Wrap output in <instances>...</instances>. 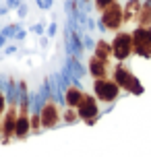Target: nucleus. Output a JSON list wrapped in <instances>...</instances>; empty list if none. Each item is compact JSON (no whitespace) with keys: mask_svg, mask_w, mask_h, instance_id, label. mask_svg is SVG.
Here are the masks:
<instances>
[{"mask_svg":"<svg viewBox=\"0 0 151 157\" xmlns=\"http://www.w3.org/2000/svg\"><path fill=\"white\" fill-rule=\"evenodd\" d=\"M112 78H114V83L120 87V91H128V93H133V95H143V91H145L143 83H141V81H139L133 72L128 71L122 62L114 68Z\"/></svg>","mask_w":151,"mask_h":157,"instance_id":"nucleus-1","label":"nucleus"},{"mask_svg":"<svg viewBox=\"0 0 151 157\" xmlns=\"http://www.w3.org/2000/svg\"><path fill=\"white\" fill-rule=\"evenodd\" d=\"M37 112H40L41 128H46V130H48V128H56V126L62 122V108L56 103V99L52 95L46 97V101L37 108Z\"/></svg>","mask_w":151,"mask_h":157,"instance_id":"nucleus-2","label":"nucleus"},{"mask_svg":"<svg viewBox=\"0 0 151 157\" xmlns=\"http://www.w3.org/2000/svg\"><path fill=\"white\" fill-rule=\"evenodd\" d=\"M133 54L151 58V25H137L133 29Z\"/></svg>","mask_w":151,"mask_h":157,"instance_id":"nucleus-3","label":"nucleus"},{"mask_svg":"<svg viewBox=\"0 0 151 157\" xmlns=\"http://www.w3.org/2000/svg\"><path fill=\"white\" fill-rule=\"evenodd\" d=\"M93 95L97 101L103 103H112L118 99L120 95V87L114 83V78H93Z\"/></svg>","mask_w":151,"mask_h":157,"instance_id":"nucleus-4","label":"nucleus"},{"mask_svg":"<svg viewBox=\"0 0 151 157\" xmlns=\"http://www.w3.org/2000/svg\"><path fill=\"white\" fill-rule=\"evenodd\" d=\"M110 46H112V56L118 62H124L126 58L133 56V35L126 31H116Z\"/></svg>","mask_w":151,"mask_h":157,"instance_id":"nucleus-5","label":"nucleus"},{"mask_svg":"<svg viewBox=\"0 0 151 157\" xmlns=\"http://www.w3.org/2000/svg\"><path fill=\"white\" fill-rule=\"evenodd\" d=\"M75 110H77V114H79V120H83L85 124L91 126V124H95L97 116H99V103H97L95 95L85 93Z\"/></svg>","mask_w":151,"mask_h":157,"instance_id":"nucleus-6","label":"nucleus"},{"mask_svg":"<svg viewBox=\"0 0 151 157\" xmlns=\"http://www.w3.org/2000/svg\"><path fill=\"white\" fill-rule=\"evenodd\" d=\"M124 23V10H122V4L114 2L112 6H108L106 10H102V19H99V25L102 29H108V31H118Z\"/></svg>","mask_w":151,"mask_h":157,"instance_id":"nucleus-7","label":"nucleus"},{"mask_svg":"<svg viewBox=\"0 0 151 157\" xmlns=\"http://www.w3.org/2000/svg\"><path fill=\"white\" fill-rule=\"evenodd\" d=\"M83 95H85V91H83L79 85L71 83V85L62 91V101H64V105H66V108H77V105H79V101L83 99Z\"/></svg>","mask_w":151,"mask_h":157,"instance_id":"nucleus-8","label":"nucleus"},{"mask_svg":"<svg viewBox=\"0 0 151 157\" xmlns=\"http://www.w3.org/2000/svg\"><path fill=\"white\" fill-rule=\"evenodd\" d=\"M87 71L93 78H106L110 75V68H108V62L106 60H99L95 56H91L87 62Z\"/></svg>","mask_w":151,"mask_h":157,"instance_id":"nucleus-9","label":"nucleus"},{"mask_svg":"<svg viewBox=\"0 0 151 157\" xmlns=\"http://www.w3.org/2000/svg\"><path fill=\"white\" fill-rule=\"evenodd\" d=\"M93 56L95 58H99V60H110V56H112V46H110V41H106V39H97V44L95 48H93Z\"/></svg>","mask_w":151,"mask_h":157,"instance_id":"nucleus-10","label":"nucleus"},{"mask_svg":"<svg viewBox=\"0 0 151 157\" xmlns=\"http://www.w3.org/2000/svg\"><path fill=\"white\" fill-rule=\"evenodd\" d=\"M141 6H143V2H141V0H128L126 4L122 6V10H124V21H128V19H133V17L139 15Z\"/></svg>","mask_w":151,"mask_h":157,"instance_id":"nucleus-11","label":"nucleus"},{"mask_svg":"<svg viewBox=\"0 0 151 157\" xmlns=\"http://www.w3.org/2000/svg\"><path fill=\"white\" fill-rule=\"evenodd\" d=\"M137 23L139 25H151V0L143 2V6L137 15Z\"/></svg>","mask_w":151,"mask_h":157,"instance_id":"nucleus-12","label":"nucleus"},{"mask_svg":"<svg viewBox=\"0 0 151 157\" xmlns=\"http://www.w3.org/2000/svg\"><path fill=\"white\" fill-rule=\"evenodd\" d=\"M77 120H79V114H77L75 108H64V112H62V122L64 124H75Z\"/></svg>","mask_w":151,"mask_h":157,"instance_id":"nucleus-13","label":"nucleus"},{"mask_svg":"<svg viewBox=\"0 0 151 157\" xmlns=\"http://www.w3.org/2000/svg\"><path fill=\"white\" fill-rule=\"evenodd\" d=\"M29 122H31V134H37L41 130V120H40V112L33 110L29 114Z\"/></svg>","mask_w":151,"mask_h":157,"instance_id":"nucleus-14","label":"nucleus"},{"mask_svg":"<svg viewBox=\"0 0 151 157\" xmlns=\"http://www.w3.org/2000/svg\"><path fill=\"white\" fill-rule=\"evenodd\" d=\"M6 105H8V95H6V87L0 83V118L2 114L6 112Z\"/></svg>","mask_w":151,"mask_h":157,"instance_id":"nucleus-15","label":"nucleus"},{"mask_svg":"<svg viewBox=\"0 0 151 157\" xmlns=\"http://www.w3.org/2000/svg\"><path fill=\"white\" fill-rule=\"evenodd\" d=\"M114 2H118V0H93V4H95V8L102 13V10H106L108 6H112Z\"/></svg>","mask_w":151,"mask_h":157,"instance_id":"nucleus-16","label":"nucleus"},{"mask_svg":"<svg viewBox=\"0 0 151 157\" xmlns=\"http://www.w3.org/2000/svg\"><path fill=\"white\" fill-rule=\"evenodd\" d=\"M19 4H21V0H6V6L13 10V8H19Z\"/></svg>","mask_w":151,"mask_h":157,"instance_id":"nucleus-17","label":"nucleus"},{"mask_svg":"<svg viewBox=\"0 0 151 157\" xmlns=\"http://www.w3.org/2000/svg\"><path fill=\"white\" fill-rule=\"evenodd\" d=\"M17 13H19V17H21V19H23V17L27 15V6H25V4H19V8H17Z\"/></svg>","mask_w":151,"mask_h":157,"instance_id":"nucleus-18","label":"nucleus"},{"mask_svg":"<svg viewBox=\"0 0 151 157\" xmlns=\"http://www.w3.org/2000/svg\"><path fill=\"white\" fill-rule=\"evenodd\" d=\"M15 52H17V46H8V44L4 46V54H15Z\"/></svg>","mask_w":151,"mask_h":157,"instance_id":"nucleus-19","label":"nucleus"},{"mask_svg":"<svg viewBox=\"0 0 151 157\" xmlns=\"http://www.w3.org/2000/svg\"><path fill=\"white\" fill-rule=\"evenodd\" d=\"M6 44H8V39L4 37V35H2V33H0V50H2V48L6 46Z\"/></svg>","mask_w":151,"mask_h":157,"instance_id":"nucleus-20","label":"nucleus"},{"mask_svg":"<svg viewBox=\"0 0 151 157\" xmlns=\"http://www.w3.org/2000/svg\"><path fill=\"white\" fill-rule=\"evenodd\" d=\"M54 33H56V23H52V25H50V29H48V35L52 37Z\"/></svg>","mask_w":151,"mask_h":157,"instance_id":"nucleus-21","label":"nucleus"},{"mask_svg":"<svg viewBox=\"0 0 151 157\" xmlns=\"http://www.w3.org/2000/svg\"><path fill=\"white\" fill-rule=\"evenodd\" d=\"M33 31H35V33H44V25H35Z\"/></svg>","mask_w":151,"mask_h":157,"instance_id":"nucleus-22","label":"nucleus"},{"mask_svg":"<svg viewBox=\"0 0 151 157\" xmlns=\"http://www.w3.org/2000/svg\"><path fill=\"white\" fill-rule=\"evenodd\" d=\"M0 141H2V122H0Z\"/></svg>","mask_w":151,"mask_h":157,"instance_id":"nucleus-23","label":"nucleus"},{"mask_svg":"<svg viewBox=\"0 0 151 157\" xmlns=\"http://www.w3.org/2000/svg\"><path fill=\"white\" fill-rule=\"evenodd\" d=\"M0 33H2V27H0Z\"/></svg>","mask_w":151,"mask_h":157,"instance_id":"nucleus-24","label":"nucleus"}]
</instances>
